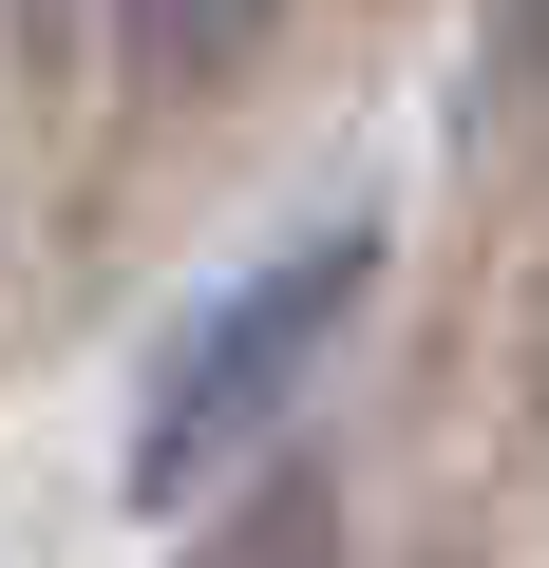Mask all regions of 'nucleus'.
I'll list each match as a JSON object with an SVG mask.
<instances>
[{"label":"nucleus","mask_w":549,"mask_h":568,"mask_svg":"<svg viewBox=\"0 0 549 568\" xmlns=\"http://www.w3.org/2000/svg\"><path fill=\"white\" fill-rule=\"evenodd\" d=\"M114 39H133L152 77H209V58H246V39H265V0H114Z\"/></svg>","instance_id":"nucleus-2"},{"label":"nucleus","mask_w":549,"mask_h":568,"mask_svg":"<svg viewBox=\"0 0 549 568\" xmlns=\"http://www.w3.org/2000/svg\"><path fill=\"white\" fill-rule=\"evenodd\" d=\"M492 58H511V95H549V0H492Z\"/></svg>","instance_id":"nucleus-3"},{"label":"nucleus","mask_w":549,"mask_h":568,"mask_svg":"<svg viewBox=\"0 0 549 568\" xmlns=\"http://www.w3.org/2000/svg\"><path fill=\"white\" fill-rule=\"evenodd\" d=\"M360 304H379V209H342V227H304V246H265L227 304H190L171 361H152V398H133V511H190L265 417L304 398V361H323Z\"/></svg>","instance_id":"nucleus-1"}]
</instances>
